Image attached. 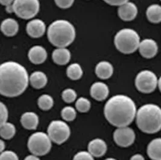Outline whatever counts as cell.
<instances>
[{
  "label": "cell",
  "mask_w": 161,
  "mask_h": 160,
  "mask_svg": "<svg viewBox=\"0 0 161 160\" xmlns=\"http://www.w3.org/2000/svg\"><path fill=\"white\" fill-rule=\"evenodd\" d=\"M30 78L26 69L15 61H6L0 66V92L8 98L18 96L28 87Z\"/></svg>",
  "instance_id": "6da1fadb"
},
{
  "label": "cell",
  "mask_w": 161,
  "mask_h": 160,
  "mask_svg": "<svg viewBox=\"0 0 161 160\" xmlns=\"http://www.w3.org/2000/svg\"><path fill=\"white\" fill-rule=\"evenodd\" d=\"M136 106L132 99L125 95L112 96L107 101L104 114L107 120L117 128L128 126L136 116Z\"/></svg>",
  "instance_id": "7a4b0ae2"
},
{
  "label": "cell",
  "mask_w": 161,
  "mask_h": 160,
  "mask_svg": "<svg viewBox=\"0 0 161 160\" xmlns=\"http://www.w3.org/2000/svg\"><path fill=\"white\" fill-rule=\"evenodd\" d=\"M136 122L139 130L147 134L161 130V108L153 104L141 106L136 113Z\"/></svg>",
  "instance_id": "3957f363"
},
{
  "label": "cell",
  "mask_w": 161,
  "mask_h": 160,
  "mask_svg": "<svg viewBox=\"0 0 161 160\" xmlns=\"http://www.w3.org/2000/svg\"><path fill=\"white\" fill-rule=\"evenodd\" d=\"M50 42L58 48H66L75 38V29L71 22L59 19L52 22L47 31Z\"/></svg>",
  "instance_id": "277c9868"
},
{
  "label": "cell",
  "mask_w": 161,
  "mask_h": 160,
  "mask_svg": "<svg viewBox=\"0 0 161 160\" xmlns=\"http://www.w3.org/2000/svg\"><path fill=\"white\" fill-rule=\"evenodd\" d=\"M140 37L138 33L132 29L119 30L114 38V44L118 51L125 54H130L139 48Z\"/></svg>",
  "instance_id": "5b68a950"
},
{
  "label": "cell",
  "mask_w": 161,
  "mask_h": 160,
  "mask_svg": "<svg viewBox=\"0 0 161 160\" xmlns=\"http://www.w3.org/2000/svg\"><path fill=\"white\" fill-rule=\"evenodd\" d=\"M51 141L48 134L42 132H37L30 136L27 146L30 152L33 155L44 156L50 151Z\"/></svg>",
  "instance_id": "8992f818"
},
{
  "label": "cell",
  "mask_w": 161,
  "mask_h": 160,
  "mask_svg": "<svg viewBox=\"0 0 161 160\" xmlns=\"http://www.w3.org/2000/svg\"><path fill=\"white\" fill-rule=\"evenodd\" d=\"M14 12L23 19H30L38 13L40 9L39 0H15L13 3Z\"/></svg>",
  "instance_id": "52a82bcc"
},
{
  "label": "cell",
  "mask_w": 161,
  "mask_h": 160,
  "mask_svg": "<svg viewBox=\"0 0 161 160\" xmlns=\"http://www.w3.org/2000/svg\"><path fill=\"white\" fill-rule=\"evenodd\" d=\"M135 86L142 93H150L158 86L156 75L149 70H144L138 73L135 78Z\"/></svg>",
  "instance_id": "ba28073f"
},
{
  "label": "cell",
  "mask_w": 161,
  "mask_h": 160,
  "mask_svg": "<svg viewBox=\"0 0 161 160\" xmlns=\"http://www.w3.org/2000/svg\"><path fill=\"white\" fill-rule=\"evenodd\" d=\"M47 134L52 141L61 145L69 138L71 130L66 122L58 120H53L48 127Z\"/></svg>",
  "instance_id": "9c48e42d"
},
{
  "label": "cell",
  "mask_w": 161,
  "mask_h": 160,
  "mask_svg": "<svg viewBox=\"0 0 161 160\" xmlns=\"http://www.w3.org/2000/svg\"><path fill=\"white\" fill-rule=\"evenodd\" d=\"M135 132L128 126L117 128L114 133L115 142L122 147H127L132 145L135 140Z\"/></svg>",
  "instance_id": "30bf717a"
},
{
  "label": "cell",
  "mask_w": 161,
  "mask_h": 160,
  "mask_svg": "<svg viewBox=\"0 0 161 160\" xmlns=\"http://www.w3.org/2000/svg\"><path fill=\"white\" fill-rule=\"evenodd\" d=\"M140 54L144 58H152L157 54L158 46L156 41L152 39H146L142 40L139 44Z\"/></svg>",
  "instance_id": "8fae6325"
},
{
  "label": "cell",
  "mask_w": 161,
  "mask_h": 160,
  "mask_svg": "<svg viewBox=\"0 0 161 160\" xmlns=\"http://www.w3.org/2000/svg\"><path fill=\"white\" fill-rule=\"evenodd\" d=\"M118 14L121 19L125 21H131L138 15V8L133 3L128 1L119 6Z\"/></svg>",
  "instance_id": "7c38bea8"
},
{
  "label": "cell",
  "mask_w": 161,
  "mask_h": 160,
  "mask_svg": "<svg viewBox=\"0 0 161 160\" xmlns=\"http://www.w3.org/2000/svg\"><path fill=\"white\" fill-rule=\"evenodd\" d=\"M27 34L33 38H39L42 36L46 30L45 22L39 19L30 21L27 25Z\"/></svg>",
  "instance_id": "4fadbf2b"
},
{
  "label": "cell",
  "mask_w": 161,
  "mask_h": 160,
  "mask_svg": "<svg viewBox=\"0 0 161 160\" xmlns=\"http://www.w3.org/2000/svg\"><path fill=\"white\" fill-rule=\"evenodd\" d=\"M109 93L108 86L102 82L94 83L90 88V94L94 99L102 101L105 100Z\"/></svg>",
  "instance_id": "5bb4252c"
},
{
  "label": "cell",
  "mask_w": 161,
  "mask_h": 160,
  "mask_svg": "<svg viewBox=\"0 0 161 160\" xmlns=\"http://www.w3.org/2000/svg\"><path fill=\"white\" fill-rule=\"evenodd\" d=\"M28 57L30 61L35 65H40L45 62L47 58V52L43 46L36 45L30 48Z\"/></svg>",
  "instance_id": "9a60e30c"
},
{
  "label": "cell",
  "mask_w": 161,
  "mask_h": 160,
  "mask_svg": "<svg viewBox=\"0 0 161 160\" xmlns=\"http://www.w3.org/2000/svg\"><path fill=\"white\" fill-rule=\"evenodd\" d=\"M88 152L93 157H101L107 152V145L106 142L100 138H95L88 144Z\"/></svg>",
  "instance_id": "2e32d148"
},
{
  "label": "cell",
  "mask_w": 161,
  "mask_h": 160,
  "mask_svg": "<svg viewBox=\"0 0 161 160\" xmlns=\"http://www.w3.org/2000/svg\"><path fill=\"white\" fill-rule=\"evenodd\" d=\"M113 73V66L108 61H100L95 67V73L97 76L100 79L107 80L112 77Z\"/></svg>",
  "instance_id": "e0dca14e"
},
{
  "label": "cell",
  "mask_w": 161,
  "mask_h": 160,
  "mask_svg": "<svg viewBox=\"0 0 161 160\" xmlns=\"http://www.w3.org/2000/svg\"><path fill=\"white\" fill-rule=\"evenodd\" d=\"M52 58L59 65H65L71 59V52L66 48H58L53 52Z\"/></svg>",
  "instance_id": "ac0fdd59"
},
{
  "label": "cell",
  "mask_w": 161,
  "mask_h": 160,
  "mask_svg": "<svg viewBox=\"0 0 161 160\" xmlns=\"http://www.w3.org/2000/svg\"><path fill=\"white\" fill-rule=\"evenodd\" d=\"M21 123L27 130H36L39 124V117L35 113L26 112L21 117Z\"/></svg>",
  "instance_id": "d6986e66"
},
{
  "label": "cell",
  "mask_w": 161,
  "mask_h": 160,
  "mask_svg": "<svg viewBox=\"0 0 161 160\" xmlns=\"http://www.w3.org/2000/svg\"><path fill=\"white\" fill-rule=\"evenodd\" d=\"M1 29L3 34L6 36H14L19 30V25L15 19L8 18L1 23Z\"/></svg>",
  "instance_id": "ffe728a7"
},
{
  "label": "cell",
  "mask_w": 161,
  "mask_h": 160,
  "mask_svg": "<svg viewBox=\"0 0 161 160\" xmlns=\"http://www.w3.org/2000/svg\"><path fill=\"white\" fill-rule=\"evenodd\" d=\"M147 154L152 160H161V138H154L149 143Z\"/></svg>",
  "instance_id": "44dd1931"
},
{
  "label": "cell",
  "mask_w": 161,
  "mask_h": 160,
  "mask_svg": "<svg viewBox=\"0 0 161 160\" xmlns=\"http://www.w3.org/2000/svg\"><path fill=\"white\" fill-rule=\"evenodd\" d=\"M29 80L31 86L36 89L44 88L48 82L47 75L41 71H35L32 73L30 77Z\"/></svg>",
  "instance_id": "7402d4cb"
},
{
  "label": "cell",
  "mask_w": 161,
  "mask_h": 160,
  "mask_svg": "<svg viewBox=\"0 0 161 160\" xmlns=\"http://www.w3.org/2000/svg\"><path fill=\"white\" fill-rule=\"evenodd\" d=\"M147 18L150 22L158 24L161 22V6L153 4L147 8Z\"/></svg>",
  "instance_id": "603a6c76"
},
{
  "label": "cell",
  "mask_w": 161,
  "mask_h": 160,
  "mask_svg": "<svg viewBox=\"0 0 161 160\" xmlns=\"http://www.w3.org/2000/svg\"><path fill=\"white\" fill-rule=\"evenodd\" d=\"M16 134V128L14 124L6 122L0 125V134L1 137L5 140L13 138Z\"/></svg>",
  "instance_id": "cb8c5ba5"
},
{
  "label": "cell",
  "mask_w": 161,
  "mask_h": 160,
  "mask_svg": "<svg viewBox=\"0 0 161 160\" xmlns=\"http://www.w3.org/2000/svg\"><path fill=\"white\" fill-rule=\"evenodd\" d=\"M83 69L78 63H73L69 66L66 69V75L68 77L72 80L80 79L83 75Z\"/></svg>",
  "instance_id": "d4e9b609"
},
{
  "label": "cell",
  "mask_w": 161,
  "mask_h": 160,
  "mask_svg": "<svg viewBox=\"0 0 161 160\" xmlns=\"http://www.w3.org/2000/svg\"><path fill=\"white\" fill-rule=\"evenodd\" d=\"M37 105L42 110H49L54 105V99L50 95L47 94L41 95L37 100Z\"/></svg>",
  "instance_id": "484cf974"
},
{
  "label": "cell",
  "mask_w": 161,
  "mask_h": 160,
  "mask_svg": "<svg viewBox=\"0 0 161 160\" xmlns=\"http://www.w3.org/2000/svg\"><path fill=\"white\" fill-rule=\"evenodd\" d=\"M61 116L65 121L71 122L75 119L77 113L73 107L71 106H66L62 109Z\"/></svg>",
  "instance_id": "4316f807"
},
{
  "label": "cell",
  "mask_w": 161,
  "mask_h": 160,
  "mask_svg": "<svg viewBox=\"0 0 161 160\" xmlns=\"http://www.w3.org/2000/svg\"><path fill=\"white\" fill-rule=\"evenodd\" d=\"M75 108L80 113H86L91 109V102L88 99L81 97L75 102Z\"/></svg>",
  "instance_id": "83f0119b"
},
{
  "label": "cell",
  "mask_w": 161,
  "mask_h": 160,
  "mask_svg": "<svg viewBox=\"0 0 161 160\" xmlns=\"http://www.w3.org/2000/svg\"><path fill=\"white\" fill-rule=\"evenodd\" d=\"M62 98L65 102L69 104L75 101L77 98V93L72 88H66L63 91Z\"/></svg>",
  "instance_id": "f1b7e54d"
},
{
  "label": "cell",
  "mask_w": 161,
  "mask_h": 160,
  "mask_svg": "<svg viewBox=\"0 0 161 160\" xmlns=\"http://www.w3.org/2000/svg\"><path fill=\"white\" fill-rule=\"evenodd\" d=\"M8 116V109L3 102L0 104V125L5 124L7 122Z\"/></svg>",
  "instance_id": "f546056e"
},
{
  "label": "cell",
  "mask_w": 161,
  "mask_h": 160,
  "mask_svg": "<svg viewBox=\"0 0 161 160\" xmlns=\"http://www.w3.org/2000/svg\"><path fill=\"white\" fill-rule=\"evenodd\" d=\"M0 160H19L18 155L11 151H4L1 152Z\"/></svg>",
  "instance_id": "4dcf8cb0"
},
{
  "label": "cell",
  "mask_w": 161,
  "mask_h": 160,
  "mask_svg": "<svg viewBox=\"0 0 161 160\" xmlns=\"http://www.w3.org/2000/svg\"><path fill=\"white\" fill-rule=\"evenodd\" d=\"M73 160H94V157L86 151H81L74 157Z\"/></svg>",
  "instance_id": "1f68e13d"
},
{
  "label": "cell",
  "mask_w": 161,
  "mask_h": 160,
  "mask_svg": "<svg viewBox=\"0 0 161 160\" xmlns=\"http://www.w3.org/2000/svg\"><path fill=\"white\" fill-rule=\"evenodd\" d=\"M56 5L59 8L65 9L71 8L73 4L74 0H54Z\"/></svg>",
  "instance_id": "d6a6232c"
},
{
  "label": "cell",
  "mask_w": 161,
  "mask_h": 160,
  "mask_svg": "<svg viewBox=\"0 0 161 160\" xmlns=\"http://www.w3.org/2000/svg\"><path fill=\"white\" fill-rule=\"evenodd\" d=\"M107 4L114 6H120L125 3L129 1V0H103Z\"/></svg>",
  "instance_id": "836d02e7"
},
{
  "label": "cell",
  "mask_w": 161,
  "mask_h": 160,
  "mask_svg": "<svg viewBox=\"0 0 161 160\" xmlns=\"http://www.w3.org/2000/svg\"><path fill=\"white\" fill-rule=\"evenodd\" d=\"M15 0H0L1 4L6 7L12 5Z\"/></svg>",
  "instance_id": "e575fe53"
},
{
  "label": "cell",
  "mask_w": 161,
  "mask_h": 160,
  "mask_svg": "<svg viewBox=\"0 0 161 160\" xmlns=\"http://www.w3.org/2000/svg\"><path fill=\"white\" fill-rule=\"evenodd\" d=\"M130 160H145L144 157L141 154L133 155Z\"/></svg>",
  "instance_id": "d590c367"
},
{
  "label": "cell",
  "mask_w": 161,
  "mask_h": 160,
  "mask_svg": "<svg viewBox=\"0 0 161 160\" xmlns=\"http://www.w3.org/2000/svg\"><path fill=\"white\" fill-rule=\"evenodd\" d=\"M24 160H40V159L38 156L33 154V155H28L27 157H26Z\"/></svg>",
  "instance_id": "8d00e7d4"
},
{
  "label": "cell",
  "mask_w": 161,
  "mask_h": 160,
  "mask_svg": "<svg viewBox=\"0 0 161 160\" xmlns=\"http://www.w3.org/2000/svg\"><path fill=\"white\" fill-rule=\"evenodd\" d=\"M5 143L4 142L3 140H0V150H1V152H3L4 151V149H5Z\"/></svg>",
  "instance_id": "74e56055"
},
{
  "label": "cell",
  "mask_w": 161,
  "mask_h": 160,
  "mask_svg": "<svg viewBox=\"0 0 161 160\" xmlns=\"http://www.w3.org/2000/svg\"><path fill=\"white\" fill-rule=\"evenodd\" d=\"M158 87H159V90L161 91V77L159 78V79L158 80Z\"/></svg>",
  "instance_id": "f35d334b"
},
{
  "label": "cell",
  "mask_w": 161,
  "mask_h": 160,
  "mask_svg": "<svg viewBox=\"0 0 161 160\" xmlns=\"http://www.w3.org/2000/svg\"><path fill=\"white\" fill-rule=\"evenodd\" d=\"M105 160H117L116 159H115V158H107V159H106Z\"/></svg>",
  "instance_id": "ab89813d"
},
{
  "label": "cell",
  "mask_w": 161,
  "mask_h": 160,
  "mask_svg": "<svg viewBox=\"0 0 161 160\" xmlns=\"http://www.w3.org/2000/svg\"></svg>",
  "instance_id": "60d3db41"
}]
</instances>
